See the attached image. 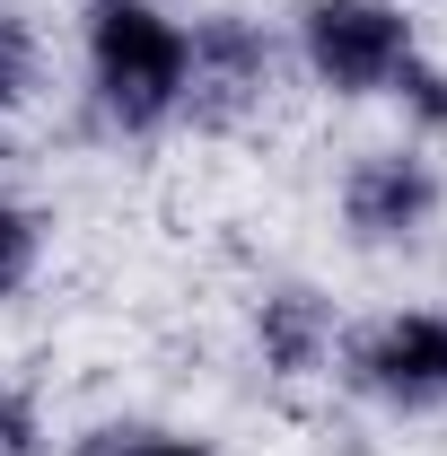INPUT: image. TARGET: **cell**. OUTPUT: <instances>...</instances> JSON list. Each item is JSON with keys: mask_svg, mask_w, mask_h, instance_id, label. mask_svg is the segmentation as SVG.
<instances>
[{"mask_svg": "<svg viewBox=\"0 0 447 456\" xmlns=\"http://www.w3.org/2000/svg\"><path fill=\"white\" fill-rule=\"evenodd\" d=\"M298 53L334 97H386L421 45H412V18L394 0H307L298 9Z\"/></svg>", "mask_w": 447, "mask_h": 456, "instance_id": "2", "label": "cell"}, {"mask_svg": "<svg viewBox=\"0 0 447 456\" xmlns=\"http://www.w3.org/2000/svg\"><path fill=\"white\" fill-rule=\"evenodd\" d=\"M255 342H264V369L316 378V369L342 351V325H334V307H325L316 289H272V298L255 307Z\"/></svg>", "mask_w": 447, "mask_h": 456, "instance_id": "6", "label": "cell"}, {"mask_svg": "<svg viewBox=\"0 0 447 456\" xmlns=\"http://www.w3.org/2000/svg\"><path fill=\"white\" fill-rule=\"evenodd\" d=\"M351 378L378 403L439 412L447 403V307H394L369 334H351Z\"/></svg>", "mask_w": 447, "mask_h": 456, "instance_id": "4", "label": "cell"}, {"mask_svg": "<svg viewBox=\"0 0 447 456\" xmlns=\"http://www.w3.org/2000/svg\"><path fill=\"white\" fill-rule=\"evenodd\" d=\"M27 88H36V36L18 18H0V106H18Z\"/></svg>", "mask_w": 447, "mask_h": 456, "instance_id": "10", "label": "cell"}, {"mask_svg": "<svg viewBox=\"0 0 447 456\" xmlns=\"http://www.w3.org/2000/svg\"><path fill=\"white\" fill-rule=\"evenodd\" d=\"M386 97H403V106H412V123H430V132H447V70H430L421 53L403 61V79H394Z\"/></svg>", "mask_w": 447, "mask_h": 456, "instance_id": "8", "label": "cell"}, {"mask_svg": "<svg viewBox=\"0 0 447 456\" xmlns=\"http://www.w3.org/2000/svg\"><path fill=\"white\" fill-rule=\"evenodd\" d=\"M88 97L114 132H158L184 106V27L158 0H88Z\"/></svg>", "mask_w": 447, "mask_h": 456, "instance_id": "1", "label": "cell"}, {"mask_svg": "<svg viewBox=\"0 0 447 456\" xmlns=\"http://www.w3.org/2000/svg\"><path fill=\"white\" fill-rule=\"evenodd\" d=\"M27 273H36V220H27V211L0 193V298L27 281Z\"/></svg>", "mask_w": 447, "mask_h": 456, "instance_id": "9", "label": "cell"}, {"mask_svg": "<svg viewBox=\"0 0 447 456\" xmlns=\"http://www.w3.org/2000/svg\"><path fill=\"white\" fill-rule=\"evenodd\" d=\"M272 36L255 27V18H237V9H220V18H202L193 36H184V106L193 123H211V132H228V123H246V114L272 97Z\"/></svg>", "mask_w": 447, "mask_h": 456, "instance_id": "3", "label": "cell"}, {"mask_svg": "<svg viewBox=\"0 0 447 456\" xmlns=\"http://www.w3.org/2000/svg\"><path fill=\"white\" fill-rule=\"evenodd\" d=\"M439 211V175L430 159H412V150H369V159H351L342 175V228L360 237V246H403V237H421Z\"/></svg>", "mask_w": 447, "mask_h": 456, "instance_id": "5", "label": "cell"}, {"mask_svg": "<svg viewBox=\"0 0 447 456\" xmlns=\"http://www.w3.org/2000/svg\"><path fill=\"white\" fill-rule=\"evenodd\" d=\"M0 456H45V430H36V403L18 387H0Z\"/></svg>", "mask_w": 447, "mask_h": 456, "instance_id": "11", "label": "cell"}, {"mask_svg": "<svg viewBox=\"0 0 447 456\" xmlns=\"http://www.w3.org/2000/svg\"><path fill=\"white\" fill-rule=\"evenodd\" d=\"M70 456H211L202 439H175V430H141V421H106V430H88Z\"/></svg>", "mask_w": 447, "mask_h": 456, "instance_id": "7", "label": "cell"}]
</instances>
